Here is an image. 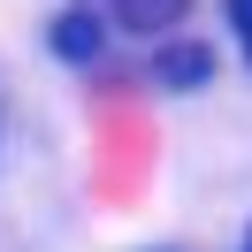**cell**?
<instances>
[{"mask_svg": "<svg viewBox=\"0 0 252 252\" xmlns=\"http://www.w3.org/2000/svg\"><path fill=\"white\" fill-rule=\"evenodd\" d=\"M46 54H54V62H77V69L99 62V54H107V23H99L84 0H69L62 16L46 23Z\"/></svg>", "mask_w": 252, "mask_h": 252, "instance_id": "1", "label": "cell"}, {"mask_svg": "<svg viewBox=\"0 0 252 252\" xmlns=\"http://www.w3.org/2000/svg\"><path fill=\"white\" fill-rule=\"evenodd\" d=\"M206 77H214V46H199V38H168L153 54V84L160 92H199Z\"/></svg>", "mask_w": 252, "mask_h": 252, "instance_id": "2", "label": "cell"}, {"mask_svg": "<svg viewBox=\"0 0 252 252\" xmlns=\"http://www.w3.org/2000/svg\"><path fill=\"white\" fill-rule=\"evenodd\" d=\"M184 16H191V0H115V23H123V31H138V38L176 31Z\"/></svg>", "mask_w": 252, "mask_h": 252, "instance_id": "3", "label": "cell"}, {"mask_svg": "<svg viewBox=\"0 0 252 252\" xmlns=\"http://www.w3.org/2000/svg\"><path fill=\"white\" fill-rule=\"evenodd\" d=\"M221 16H229L237 46H245V62H252V0H221Z\"/></svg>", "mask_w": 252, "mask_h": 252, "instance_id": "4", "label": "cell"}, {"mask_svg": "<svg viewBox=\"0 0 252 252\" xmlns=\"http://www.w3.org/2000/svg\"><path fill=\"white\" fill-rule=\"evenodd\" d=\"M245 252H252V229H245Z\"/></svg>", "mask_w": 252, "mask_h": 252, "instance_id": "5", "label": "cell"}]
</instances>
